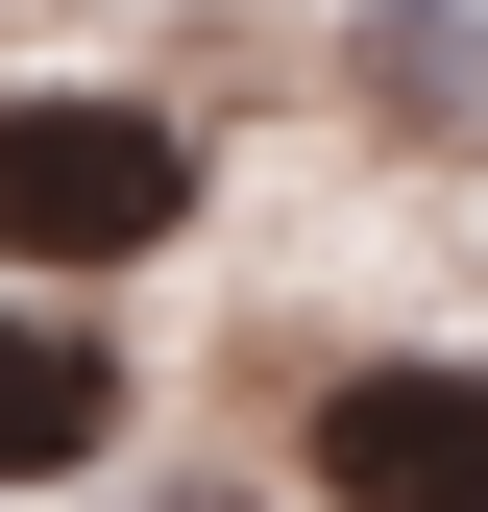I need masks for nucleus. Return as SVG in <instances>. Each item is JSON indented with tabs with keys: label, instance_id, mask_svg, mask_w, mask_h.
<instances>
[{
	"label": "nucleus",
	"instance_id": "1",
	"mask_svg": "<svg viewBox=\"0 0 488 512\" xmlns=\"http://www.w3.org/2000/svg\"><path fill=\"white\" fill-rule=\"evenodd\" d=\"M171 220H196V122L171 98H0V269L98 293V269H147Z\"/></svg>",
	"mask_w": 488,
	"mask_h": 512
},
{
	"label": "nucleus",
	"instance_id": "3",
	"mask_svg": "<svg viewBox=\"0 0 488 512\" xmlns=\"http://www.w3.org/2000/svg\"><path fill=\"white\" fill-rule=\"evenodd\" d=\"M122 439V342L98 317H0V488H74Z\"/></svg>",
	"mask_w": 488,
	"mask_h": 512
},
{
	"label": "nucleus",
	"instance_id": "2",
	"mask_svg": "<svg viewBox=\"0 0 488 512\" xmlns=\"http://www.w3.org/2000/svg\"><path fill=\"white\" fill-rule=\"evenodd\" d=\"M293 464L318 512H488V366H342Z\"/></svg>",
	"mask_w": 488,
	"mask_h": 512
},
{
	"label": "nucleus",
	"instance_id": "4",
	"mask_svg": "<svg viewBox=\"0 0 488 512\" xmlns=\"http://www.w3.org/2000/svg\"><path fill=\"white\" fill-rule=\"evenodd\" d=\"M342 74L391 98V122H488V25H464V0H366V25H342Z\"/></svg>",
	"mask_w": 488,
	"mask_h": 512
}]
</instances>
